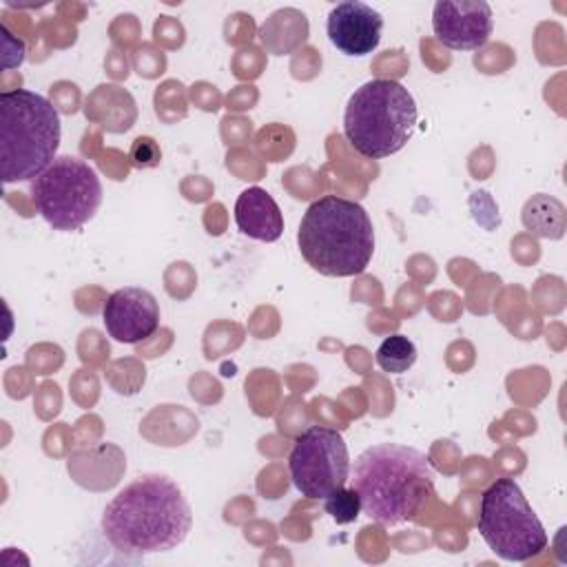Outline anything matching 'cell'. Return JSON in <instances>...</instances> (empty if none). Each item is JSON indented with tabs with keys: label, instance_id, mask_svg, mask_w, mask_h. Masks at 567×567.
I'll return each mask as SVG.
<instances>
[{
	"label": "cell",
	"instance_id": "cell-1",
	"mask_svg": "<svg viewBox=\"0 0 567 567\" xmlns=\"http://www.w3.org/2000/svg\"><path fill=\"white\" fill-rule=\"evenodd\" d=\"M193 512L182 487L164 474H144L120 489L102 514L104 538L126 556L168 551L190 532Z\"/></svg>",
	"mask_w": 567,
	"mask_h": 567
},
{
	"label": "cell",
	"instance_id": "cell-2",
	"mask_svg": "<svg viewBox=\"0 0 567 567\" xmlns=\"http://www.w3.org/2000/svg\"><path fill=\"white\" fill-rule=\"evenodd\" d=\"M352 489L361 512L385 527L412 520L434 494L430 458L410 445L377 443L365 447L350 465Z\"/></svg>",
	"mask_w": 567,
	"mask_h": 567
},
{
	"label": "cell",
	"instance_id": "cell-3",
	"mask_svg": "<svg viewBox=\"0 0 567 567\" xmlns=\"http://www.w3.org/2000/svg\"><path fill=\"white\" fill-rule=\"evenodd\" d=\"M297 244L317 272L354 277L368 268L374 252L372 219L359 202L323 195L303 213Z\"/></svg>",
	"mask_w": 567,
	"mask_h": 567
},
{
	"label": "cell",
	"instance_id": "cell-4",
	"mask_svg": "<svg viewBox=\"0 0 567 567\" xmlns=\"http://www.w3.org/2000/svg\"><path fill=\"white\" fill-rule=\"evenodd\" d=\"M60 113L29 89L0 93V175L4 184L35 179L58 157Z\"/></svg>",
	"mask_w": 567,
	"mask_h": 567
},
{
	"label": "cell",
	"instance_id": "cell-5",
	"mask_svg": "<svg viewBox=\"0 0 567 567\" xmlns=\"http://www.w3.org/2000/svg\"><path fill=\"white\" fill-rule=\"evenodd\" d=\"M416 120L419 109L412 93L396 80L374 78L350 95L343 133L357 153L381 159L408 144Z\"/></svg>",
	"mask_w": 567,
	"mask_h": 567
},
{
	"label": "cell",
	"instance_id": "cell-6",
	"mask_svg": "<svg viewBox=\"0 0 567 567\" xmlns=\"http://www.w3.org/2000/svg\"><path fill=\"white\" fill-rule=\"evenodd\" d=\"M476 527L485 545L503 560L525 563L540 554L549 538L514 478H496L481 496Z\"/></svg>",
	"mask_w": 567,
	"mask_h": 567
},
{
	"label": "cell",
	"instance_id": "cell-7",
	"mask_svg": "<svg viewBox=\"0 0 567 567\" xmlns=\"http://www.w3.org/2000/svg\"><path fill=\"white\" fill-rule=\"evenodd\" d=\"M31 199L38 213L55 230L84 226L102 204V182L80 157L60 155L31 179Z\"/></svg>",
	"mask_w": 567,
	"mask_h": 567
},
{
	"label": "cell",
	"instance_id": "cell-8",
	"mask_svg": "<svg viewBox=\"0 0 567 567\" xmlns=\"http://www.w3.org/2000/svg\"><path fill=\"white\" fill-rule=\"evenodd\" d=\"M288 470L301 496L326 498L350 478L348 445L337 430L312 425L297 436Z\"/></svg>",
	"mask_w": 567,
	"mask_h": 567
},
{
	"label": "cell",
	"instance_id": "cell-9",
	"mask_svg": "<svg viewBox=\"0 0 567 567\" xmlns=\"http://www.w3.org/2000/svg\"><path fill=\"white\" fill-rule=\"evenodd\" d=\"M432 29L447 49H481L494 29L492 7L485 0H439L432 11Z\"/></svg>",
	"mask_w": 567,
	"mask_h": 567
},
{
	"label": "cell",
	"instance_id": "cell-10",
	"mask_svg": "<svg viewBox=\"0 0 567 567\" xmlns=\"http://www.w3.org/2000/svg\"><path fill=\"white\" fill-rule=\"evenodd\" d=\"M102 321L115 341L137 343L157 330L159 303L146 288L124 286L106 297Z\"/></svg>",
	"mask_w": 567,
	"mask_h": 567
},
{
	"label": "cell",
	"instance_id": "cell-11",
	"mask_svg": "<svg viewBox=\"0 0 567 567\" xmlns=\"http://www.w3.org/2000/svg\"><path fill=\"white\" fill-rule=\"evenodd\" d=\"M326 31L332 47L343 55L361 58L379 47L383 16L361 0H346L330 9Z\"/></svg>",
	"mask_w": 567,
	"mask_h": 567
},
{
	"label": "cell",
	"instance_id": "cell-12",
	"mask_svg": "<svg viewBox=\"0 0 567 567\" xmlns=\"http://www.w3.org/2000/svg\"><path fill=\"white\" fill-rule=\"evenodd\" d=\"M237 228L259 241H277L284 233V215L272 195L259 186L239 193L235 202Z\"/></svg>",
	"mask_w": 567,
	"mask_h": 567
},
{
	"label": "cell",
	"instance_id": "cell-13",
	"mask_svg": "<svg viewBox=\"0 0 567 567\" xmlns=\"http://www.w3.org/2000/svg\"><path fill=\"white\" fill-rule=\"evenodd\" d=\"M523 224L538 237L560 239L565 233V206L556 197L538 193L525 204Z\"/></svg>",
	"mask_w": 567,
	"mask_h": 567
},
{
	"label": "cell",
	"instance_id": "cell-14",
	"mask_svg": "<svg viewBox=\"0 0 567 567\" xmlns=\"http://www.w3.org/2000/svg\"><path fill=\"white\" fill-rule=\"evenodd\" d=\"M416 361V346L405 334H390L377 348V363L383 372L403 374Z\"/></svg>",
	"mask_w": 567,
	"mask_h": 567
},
{
	"label": "cell",
	"instance_id": "cell-15",
	"mask_svg": "<svg viewBox=\"0 0 567 567\" xmlns=\"http://www.w3.org/2000/svg\"><path fill=\"white\" fill-rule=\"evenodd\" d=\"M323 507H326V514L332 516L334 523L339 525H348V523H354L361 514V498L359 494L350 487H339L334 489L332 494H328L323 498Z\"/></svg>",
	"mask_w": 567,
	"mask_h": 567
},
{
	"label": "cell",
	"instance_id": "cell-16",
	"mask_svg": "<svg viewBox=\"0 0 567 567\" xmlns=\"http://www.w3.org/2000/svg\"><path fill=\"white\" fill-rule=\"evenodd\" d=\"M128 159H131V164L135 168H155L162 162V148H159V144L153 137L140 135L131 144Z\"/></svg>",
	"mask_w": 567,
	"mask_h": 567
},
{
	"label": "cell",
	"instance_id": "cell-17",
	"mask_svg": "<svg viewBox=\"0 0 567 567\" xmlns=\"http://www.w3.org/2000/svg\"><path fill=\"white\" fill-rule=\"evenodd\" d=\"M0 51H2V69H16L24 62L27 47L20 38H16L7 24H0Z\"/></svg>",
	"mask_w": 567,
	"mask_h": 567
}]
</instances>
